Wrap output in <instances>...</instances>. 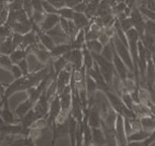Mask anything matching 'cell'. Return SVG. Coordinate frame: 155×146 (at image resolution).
I'll use <instances>...</instances> for the list:
<instances>
[{
    "instance_id": "1",
    "label": "cell",
    "mask_w": 155,
    "mask_h": 146,
    "mask_svg": "<svg viewBox=\"0 0 155 146\" xmlns=\"http://www.w3.org/2000/svg\"><path fill=\"white\" fill-rule=\"evenodd\" d=\"M114 46H115V49L117 51V53L120 55L121 59L123 60V62L125 63L126 66H128V68L133 71L134 69V63H133V59L132 57L130 56V53H129V50H128V47L125 45L124 43L122 42L121 40L119 39L118 37L114 38Z\"/></svg>"
},
{
    "instance_id": "2",
    "label": "cell",
    "mask_w": 155,
    "mask_h": 146,
    "mask_svg": "<svg viewBox=\"0 0 155 146\" xmlns=\"http://www.w3.org/2000/svg\"><path fill=\"white\" fill-rule=\"evenodd\" d=\"M131 20L133 22V25L135 27L136 31L138 32L140 37L144 36V30H145V20L143 18L142 13L138 9H133L131 12Z\"/></svg>"
},
{
    "instance_id": "3",
    "label": "cell",
    "mask_w": 155,
    "mask_h": 146,
    "mask_svg": "<svg viewBox=\"0 0 155 146\" xmlns=\"http://www.w3.org/2000/svg\"><path fill=\"white\" fill-rule=\"evenodd\" d=\"M113 61H114L115 68L117 70V74L119 75L122 80H125L126 78L128 77V74H129V72H128L129 70L127 69V66L125 65V63L123 62V60L117 54H115V56H114Z\"/></svg>"
},
{
    "instance_id": "4",
    "label": "cell",
    "mask_w": 155,
    "mask_h": 146,
    "mask_svg": "<svg viewBox=\"0 0 155 146\" xmlns=\"http://www.w3.org/2000/svg\"><path fill=\"white\" fill-rule=\"evenodd\" d=\"M61 110H62V107H61V101H60V98H56L52 101L51 107H50V114H49V123L52 124L55 122L57 116L59 115Z\"/></svg>"
},
{
    "instance_id": "5",
    "label": "cell",
    "mask_w": 155,
    "mask_h": 146,
    "mask_svg": "<svg viewBox=\"0 0 155 146\" xmlns=\"http://www.w3.org/2000/svg\"><path fill=\"white\" fill-rule=\"evenodd\" d=\"M70 77H71V75H70V72L66 71V70H62L59 75H58V79H57V93H61L63 92V90L65 89L66 85L68 84L69 80H70Z\"/></svg>"
},
{
    "instance_id": "6",
    "label": "cell",
    "mask_w": 155,
    "mask_h": 146,
    "mask_svg": "<svg viewBox=\"0 0 155 146\" xmlns=\"http://www.w3.org/2000/svg\"><path fill=\"white\" fill-rule=\"evenodd\" d=\"M91 134H92V141L96 146L106 145V136H104V132L101 127L91 128Z\"/></svg>"
},
{
    "instance_id": "7",
    "label": "cell",
    "mask_w": 155,
    "mask_h": 146,
    "mask_svg": "<svg viewBox=\"0 0 155 146\" xmlns=\"http://www.w3.org/2000/svg\"><path fill=\"white\" fill-rule=\"evenodd\" d=\"M60 95L62 110H70V107H71V89H70V87L66 86Z\"/></svg>"
},
{
    "instance_id": "8",
    "label": "cell",
    "mask_w": 155,
    "mask_h": 146,
    "mask_svg": "<svg viewBox=\"0 0 155 146\" xmlns=\"http://www.w3.org/2000/svg\"><path fill=\"white\" fill-rule=\"evenodd\" d=\"M142 129L147 131L149 133H152L155 130V117L153 116H146L140 118Z\"/></svg>"
},
{
    "instance_id": "9",
    "label": "cell",
    "mask_w": 155,
    "mask_h": 146,
    "mask_svg": "<svg viewBox=\"0 0 155 146\" xmlns=\"http://www.w3.org/2000/svg\"><path fill=\"white\" fill-rule=\"evenodd\" d=\"M59 20L60 18L56 14H49V15H47L45 20H44L42 23L43 30H47V31L52 30V28H54V25H56V23L59 22Z\"/></svg>"
},
{
    "instance_id": "10",
    "label": "cell",
    "mask_w": 155,
    "mask_h": 146,
    "mask_svg": "<svg viewBox=\"0 0 155 146\" xmlns=\"http://www.w3.org/2000/svg\"><path fill=\"white\" fill-rule=\"evenodd\" d=\"M33 103L30 101V100H27L25 101L22 104H20L18 107H17V109L15 110V114L17 117H19V118H23V116L25 115V114H28L30 111L31 110V108H33Z\"/></svg>"
},
{
    "instance_id": "11",
    "label": "cell",
    "mask_w": 155,
    "mask_h": 146,
    "mask_svg": "<svg viewBox=\"0 0 155 146\" xmlns=\"http://www.w3.org/2000/svg\"><path fill=\"white\" fill-rule=\"evenodd\" d=\"M151 133L147 132L145 130H140V131H137V132H134L133 134H131L130 136L127 137V140L128 142H131V141H144L145 139H147L149 136H150Z\"/></svg>"
},
{
    "instance_id": "12",
    "label": "cell",
    "mask_w": 155,
    "mask_h": 146,
    "mask_svg": "<svg viewBox=\"0 0 155 146\" xmlns=\"http://www.w3.org/2000/svg\"><path fill=\"white\" fill-rule=\"evenodd\" d=\"M38 119L39 118H38L37 114L35 113V111L33 109V110H31L28 114H25V115L23 116V118H21V124H22L23 127L28 128V127H30L31 125H33Z\"/></svg>"
},
{
    "instance_id": "13",
    "label": "cell",
    "mask_w": 155,
    "mask_h": 146,
    "mask_svg": "<svg viewBox=\"0 0 155 146\" xmlns=\"http://www.w3.org/2000/svg\"><path fill=\"white\" fill-rule=\"evenodd\" d=\"M138 98L139 103L149 105V103H151V91L144 87H140L138 89Z\"/></svg>"
},
{
    "instance_id": "14",
    "label": "cell",
    "mask_w": 155,
    "mask_h": 146,
    "mask_svg": "<svg viewBox=\"0 0 155 146\" xmlns=\"http://www.w3.org/2000/svg\"><path fill=\"white\" fill-rule=\"evenodd\" d=\"M73 20H74V23L78 28H85L86 25H88V18L80 12H74Z\"/></svg>"
},
{
    "instance_id": "15",
    "label": "cell",
    "mask_w": 155,
    "mask_h": 146,
    "mask_svg": "<svg viewBox=\"0 0 155 146\" xmlns=\"http://www.w3.org/2000/svg\"><path fill=\"white\" fill-rule=\"evenodd\" d=\"M113 47H114V42H110L107 44V45L104 46V49H102V51H101V56L104 57V59L110 61V62L114 60V56H115L114 51H113Z\"/></svg>"
},
{
    "instance_id": "16",
    "label": "cell",
    "mask_w": 155,
    "mask_h": 146,
    "mask_svg": "<svg viewBox=\"0 0 155 146\" xmlns=\"http://www.w3.org/2000/svg\"><path fill=\"white\" fill-rule=\"evenodd\" d=\"M1 118L2 120L5 122L6 124H12L14 123V117H13V114L10 112L9 109L7 107V104L5 103V107L4 109L1 111Z\"/></svg>"
},
{
    "instance_id": "17",
    "label": "cell",
    "mask_w": 155,
    "mask_h": 146,
    "mask_svg": "<svg viewBox=\"0 0 155 146\" xmlns=\"http://www.w3.org/2000/svg\"><path fill=\"white\" fill-rule=\"evenodd\" d=\"M86 46L88 47V49L91 51V53H95V54H101V51H102V45L99 41H89L87 42Z\"/></svg>"
},
{
    "instance_id": "18",
    "label": "cell",
    "mask_w": 155,
    "mask_h": 146,
    "mask_svg": "<svg viewBox=\"0 0 155 146\" xmlns=\"http://www.w3.org/2000/svg\"><path fill=\"white\" fill-rule=\"evenodd\" d=\"M121 98H122V101H123V103H124L125 106L127 107L128 109L133 111V108H134V106H135V101H134L132 95H131L129 92H124V93H122Z\"/></svg>"
},
{
    "instance_id": "19",
    "label": "cell",
    "mask_w": 155,
    "mask_h": 146,
    "mask_svg": "<svg viewBox=\"0 0 155 146\" xmlns=\"http://www.w3.org/2000/svg\"><path fill=\"white\" fill-rule=\"evenodd\" d=\"M70 49H71V46H69V45H60L52 50L51 55L52 56H56V57L61 56V55H63V54L68 53L70 51Z\"/></svg>"
},
{
    "instance_id": "20",
    "label": "cell",
    "mask_w": 155,
    "mask_h": 146,
    "mask_svg": "<svg viewBox=\"0 0 155 146\" xmlns=\"http://www.w3.org/2000/svg\"><path fill=\"white\" fill-rule=\"evenodd\" d=\"M39 36H40V39H41V42L44 46L46 47L47 49H50V50H53L55 48L54 47V41L51 39L49 36H47V35H44L42 34V32L39 33Z\"/></svg>"
},
{
    "instance_id": "21",
    "label": "cell",
    "mask_w": 155,
    "mask_h": 146,
    "mask_svg": "<svg viewBox=\"0 0 155 146\" xmlns=\"http://www.w3.org/2000/svg\"><path fill=\"white\" fill-rule=\"evenodd\" d=\"M67 60L66 57H60L59 59H57L56 61H55L54 63V69H55V72H56L57 75H59V73L62 71L63 68H65L66 64H67Z\"/></svg>"
},
{
    "instance_id": "22",
    "label": "cell",
    "mask_w": 155,
    "mask_h": 146,
    "mask_svg": "<svg viewBox=\"0 0 155 146\" xmlns=\"http://www.w3.org/2000/svg\"><path fill=\"white\" fill-rule=\"evenodd\" d=\"M12 49H13V44L12 42L10 41H6V42L2 43L1 46H0V51L4 54H9L12 52Z\"/></svg>"
},
{
    "instance_id": "23",
    "label": "cell",
    "mask_w": 155,
    "mask_h": 146,
    "mask_svg": "<svg viewBox=\"0 0 155 146\" xmlns=\"http://www.w3.org/2000/svg\"><path fill=\"white\" fill-rule=\"evenodd\" d=\"M48 124H49V120H47L45 118H41V119H38L34 123V128H37V129H40V130H44L45 128H47Z\"/></svg>"
},
{
    "instance_id": "24",
    "label": "cell",
    "mask_w": 155,
    "mask_h": 146,
    "mask_svg": "<svg viewBox=\"0 0 155 146\" xmlns=\"http://www.w3.org/2000/svg\"><path fill=\"white\" fill-rule=\"evenodd\" d=\"M34 43H35V35L33 33H30L23 37V41L20 46L22 48H25L27 45H34Z\"/></svg>"
},
{
    "instance_id": "25",
    "label": "cell",
    "mask_w": 155,
    "mask_h": 146,
    "mask_svg": "<svg viewBox=\"0 0 155 146\" xmlns=\"http://www.w3.org/2000/svg\"><path fill=\"white\" fill-rule=\"evenodd\" d=\"M145 31H146V33L155 36V22H153V20H151V19L146 20L145 22Z\"/></svg>"
},
{
    "instance_id": "26",
    "label": "cell",
    "mask_w": 155,
    "mask_h": 146,
    "mask_svg": "<svg viewBox=\"0 0 155 146\" xmlns=\"http://www.w3.org/2000/svg\"><path fill=\"white\" fill-rule=\"evenodd\" d=\"M120 27H121V28L123 30V32H125V33H127V32L129 30H131L133 27V22H132V20L130 19H128V18H125V19H123L121 20V25H120Z\"/></svg>"
},
{
    "instance_id": "27",
    "label": "cell",
    "mask_w": 155,
    "mask_h": 146,
    "mask_svg": "<svg viewBox=\"0 0 155 146\" xmlns=\"http://www.w3.org/2000/svg\"><path fill=\"white\" fill-rule=\"evenodd\" d=\"M83 55H84V62H85V67H86L87 69L91 68V66H92V58H93V57H91L92 55H90V53L86 50V49H84Z\"/></svg>"
},
{
    "instance_id": "28",
    "label": "cell",
    "mask_w": 155,
    "mask_h": 146,
    "mask_svg": "<svg viewBox=\"0 0 155 146\" xmlns=\"http://www.w3.org/2000/svg\"><path fill=\"white\" fill-rule=\"evenodd\" d=\"M61 16L63 17V18H69V19H73V16H74V12L69 9V8H63V9H60L58 11Z\"/></svg>"
},
{
    "instance_id": "29",
    "label": "cell",
    "mask_w": 155,
    "mask_h": 146,
    "mask_svg": "<svg viewBox=\"0 0 155 146\" xmlns=\"http://www.w3.org/2000/svg\"><path fill=\"white\" fill-rule=\"evenodd\" d=\"M23 52L22 51H15L14 53L11 54V61L14 63H19L23 58Z\"/></svg>"
},
{
    "instance_id": "30",
    "label": "cell",
    "mask_w": 155,
    "mask_h": 146,
    "mask_svg": "<svg viewBox=\"0 0 155 146\" xmlns=\"http://www.w3.org/2000/svg\"><path fill=\"white\" fill-rule=\"evenodd\" d=\"M126 8H127V4H126L125 2H120V3L116 4L115 6H114L113 10L115 11L116 13L121 14V13H123L126 10Z\"/></svg>"
},
{
    "instance_id": "31",
    "label": "cell",
    "mask_w": 155,
    "mask_h": 146,
    "mask_svg": "<svg viewBox=\"0 0 155 146\" xmlns=\"http://www.w3.org/2000/svg\"><path fill=\"white\" fill-rule=\"evenodd\" d=\"M140 11H141V13L145 14L146 16L149 17V18H150L151 20L155 22V11L147 9V8H145V7H141V8H140Z\"/></svg>"
},
{
    "instance_id": "32",
    "label": "cell",
    "mask_w": 155,
    "mask_h": 146,
    "mask_svg": "<svg viewBox=\"0 0 155 146\" xmlns=\"http://www.w3.org/2000/svg\"><path fill=\"white\" fill-rule=\"evenodd\" d=\"M43 7L45 8V10L47 12H49L50 14H55L58 12V11L54 8L53 5L50 4L49 2H43Z\"/></svg>"
},
{
    "instance_id": "33",
    "label": "cell",
    "mask_w": 155,
    "mask_h": 146,
    "mask_svg": "<svg viewBox=\"0 0 155 146\" xmlns=\"http://www.w3.org/2000/svg\"><path fill=\"white\" fill-rule=\"evenodd\" d=\"M0 64H1V65H3L4 67H6V68H8V69L12 68V65H11V60L8 59V58L5 57V56H0Z\"/></svg>"
},
{
    "instance_id": "34",
    "label": "cell",
    "mask_w": 155,
    "mask_h": 146,
    "mask_svg": "<svg viewBox=\"0 0 155 146\" xmlns=\"http://www.w3.org/2000/svg\"><path fill=\"white\" fill-rule=\"evenodd\" d=\"M98 40H99V42L101 43L102 46H106L110 43V37L107 36L106 33H104V32H102L101 34V36L98 37Z\"/></svg>"
},
{
    "instance_id": "35",
    "label": "cell",
    "mask_w": 155,
    "mask_h": 146,
    "mask_svg": "<svg viewBox=\"0 0 155 146\" xmlns=\"http://www.w3.org/2000/svg\"><path fill=\"white\" fill-rule=\"evenodd\" d=\"M31 3H33V7L36 9L38 12L42 13L43 11V3L41 2V0H31Z\"/></svg>"
},
{
    "instance_id": "36",
    "label": "cell",
    "mask_w": 155,
    "mask_h": 146,
    "mask_svg": "<svg viewBox=\"0 0 155 146\" xmlns=\"http://www.w3.org/2000/svg\"><path fill=\"white\" fill-rule=\"evenodd\" d=\"M86 8H87L86 2H80L79 4H77L74 7V9H75V12H80L81 13V12H85Z\"/></svg>"
},
{
    "instance_id": "37",
    "label": "cell",
    "mask_w": 155,
    "mask_h": 146,
    "mask_svg": "<svg viewBox=\"0 0 155 146\" xmlns=\"http://www.w3.org/2000/svg\"><path fill=\"white\" fill-rule=\"evenodd\" d=\"M19 68L21 69L22 71V74L27 75L28 74V62L25 60H21L19 62Z\"/></svg>"
},
{
    "instance_id": "38",
    "label": "cell",
    "mask_w": 155,
    "mask_h": 146,
    "mask_svg": "<svg viewBox=\"0 0 155 146\" xmlns=\"http://www.w3.org/2000/svg\"><path fill=\"white\" fill-rule=\"evenodd\" d=\"M22 41H23V38L20 36L19 34H15L13 37V41H12L13 47H16L17 45H21Z\"/></svg>"
},
{
    "instance_id": "39",
    "label": "cell",
    "mask_w": 155,
    "mask_h": 146,
    "mask_svg": "<svg viewBox=\"0 0 155 146\" xmlns=\"http://www.w3.org/2000/svg\"><path fill=\"white\" fill-rule=\"evenodd\" d=\"M49 3L52 4L54 7H62L65 4V0H49Z\"/></svg>"
},
{
    "instance_id": "40",
    "label": "cell",
    "mask_w": 155,
    "mask_h": 146,
    "mask_svg": "<svg viewBox=\"0 0 155 146\" xmlns=\"http://www.w3.org/2000/svg\"><path fill=\"white\" fill-rule=\"evenodd\" d=\"M25 0H14L13 4L11 5V8L14 10H20V8L22 6V3Z\"/></svg>"
},
{
    "instance_id": "41",
    "label": "cell",
    "mask_w": 155,
    "mask_h": 146,
    "mask_svg": "<svg viewBox=\"0 0 155 146\" xmlns=\"http://www.w3.org/2000/svg\"><path fill=\"white\" fill-rule=\"evenodd\" d=\"M11 70H12L13 76L15 77V78H19L20 76H21L22 71H21V69H20L19 67H17V66H12V68H11Z\"/></svg>"
},
{
    "instance_id": "42",
    "label": "cell",
    "mask_w": 155,
    "mask_h": 146,
    "mask_svg": "<svg viewBox=\"0 0 155 146\" xmlns=\"http://www.w3.org/2000/svg\"><path fill=\"white\" fill-rule=\"evenodd\" d=\"M33 19H34V22L36 23H39L44 19V16H43V14L41 12H38V11H36V12L33 14Z\"/></svg>"
},
{
    "instance_id": "43",
    "label": "cell",
    "mask_w": 155,
    "mask_h": 146,
    "mask_svg": "<svg viewBox=\"0 0 155 146\" xmlns=\"http://www.w3.org/2000/svg\"><path fill=\"white\" fill-rule=\"evenodd\" d=\"M60 23H61V28H63L64 32H65V33H68V28H69L68 22H67V20H66L65 18L61 17V18H60Z\"/></svg>"
},
{
    "instance_id": "44",
    "label": "cell",
    "mask_w": 155,
    "mask_h": 146,
    "mask_svg": "<svg viewBox=\"0 0 155 146\" xmlns=\"http://www.w3.org/2000/svg\"><path fill=\"white\" fill-rule=\"evenodd\" d=\"M10 35V32L7 28H0V38H5Z\"/></svg>"
},
{
    "instance_id": "45",
    "label": "cell",
    "mask_w": 155,
    "mask_h": 146,
    "mask_svg": "<svg viewBox=\"0 0 155 146\" xmlns=\"http://www.w3.org/2000/svg\"><path fill=\"white\" fill-rule=\"evenodd\" d=\"M80 3V0H65V4H67L70 7H75L77 4Z\"/></svg>"
},
{
    "instance_id": "46",
    "label": "cell",
    "mask_w": 155,
    "mask_h": 146,
    "mask_svg": "<svg viewBox=\"0 0 155 146\" xmlns=\"http://www.w3.org/2000/svg\"><path fill=\"white\" fill-rule=\"evenodd\" d=\"M25 139H16L10 146H25Z\"/></svg>"
},
{
    "instance_id": "47",
    "label": "cell",
    "mask_w": 155,
    "mask_h": 146,
    "mask_svg": "<svg viewBox=\"0 0 155 146\" xmlns=\"http://www.w3.org/2000/svg\"><path fill=\"white\" fill-rule=\"evenodd\" d=\"M127 146H145L143 141H131L128 142Z\"/></svg>"
},
{
    "instance_id": "48",
    "label": "cell",
    "mask_w": 155,
    "mask_h": 146,
    "mask_svg": "<svg viewBox=\"0 0 155 146\" xmlns=\"http://www.w3.org/2000/svg\"><path fill=\"white\" fill-rule=\"evenodd\" d=\"M25 146H36L34 143V140L28 137V139H25Z\"/></svg>"
},
{
    "instance_id": "49",
    "label": "cell",
    "mask_w": 155,
    "mask_h": 146,
    "mask_svg": "<svg viewBox=\"0 0 155 146\" xmlns=\"http://www.w3.org/2000/svg\"><path fill=\"white\" fill-rule=\"evenodd\" d=\"M5 95V89L0 85V95Z\"/></svg>"
},
{
    "instance_id": "50",
    "label": "cell",
    "mask_w": 155,
    "mask_h": 146,
    "mask_svg": "<svg viewBox=\"0 0 155 146\" xmlns=\"http://www.w3.org/2000/svg\"><path fill=\"white\" fill-rule=\"evenodd\" d=\"M149 146H155V141H153L152 143H150V144H149Z\"/></svg>"
},
{
    "instance_id": "51",
    "label": "cell",
    "mask_w": 155,
    "mask_h": 146,
    "mask_svg": "<svg viewBox=\"0 0 155 146\" xmlns=\"http://www.w3.org/2000/svg\"><path fill=\"white\" fill-rule=\"evenodd\" d=\"M0 116H1V111H0Z\"/></svg>"
},
{
    "instance_id": "52",
    "label": "cell",
    "mask_w": 155,
    "mask_h": 146,
    "mask_svg": "<svg viewBox=\"0 0 155 146\" xmlns=\"http://www.w3.org/2000/svg\"><path fill=\"white\" fill-rule=\"evenodd\" d=\"M102 146H106V145H102Z\"/></svg>"
}]
</instances>
